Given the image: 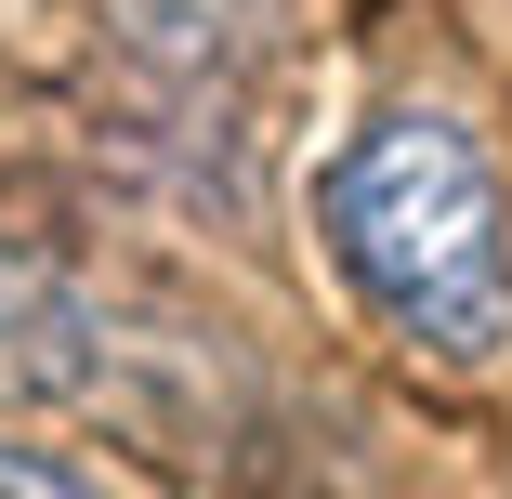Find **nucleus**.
Returning a JSON list of instances; mask_svg holds the SVG:
<instances>
[{"instance_id": "obj_2", "label": "nucleus", "mask_w": 512, "mask_h": 499, "mask_svg": "<svg viewBox=\"0 0 512 499\" xmlns=\"http://www.w3.org/2000/svg\"><path fill=\"white\" fill-rule=\"evenodd\" d=\"M92 316L79 289H53L27 250H0V408H66V394H92Z\"/></svg>"}, {"instance_id": "obj_1", "label": "nucleus", "mask_w": 512, "mask_h": 499, "mask_svg": "<svg viewBox=\"0 0 512 499\" xmlns=\"http://www.w3.org/2000/svg\"><path fill=\"white\" fill-rule=\"evenodd\" d=\"M316 224L394 342H421L434 368L512 355V224H499V184H486L473 132H447V119L355 132L316 184Z\"/></svg>"}]
</instances>
